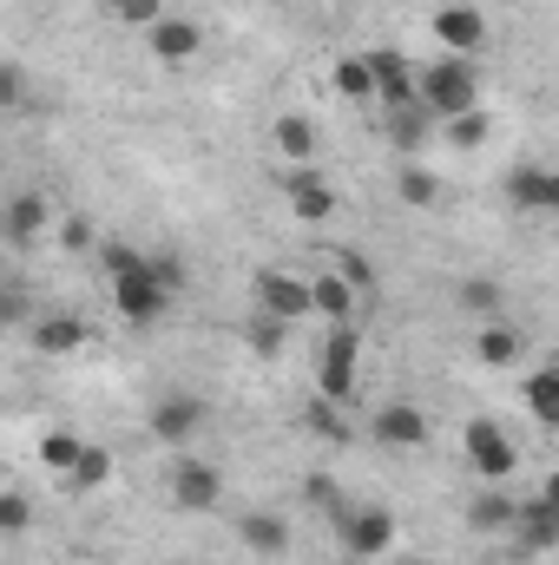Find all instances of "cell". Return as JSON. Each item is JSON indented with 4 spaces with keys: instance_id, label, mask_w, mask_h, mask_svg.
Returning a JSON list of instances; mask_svg holds the SVG:
<instances>
[{
    "instance_id": "cell-1",
    "label": "cell",
    "mask_w": 559,
    "mask_h": 565,
    "mask_svg": "<svg viewBox=\"0 0 559 565\" xmlns=\"http://www.w3.org/2000/svg\"><path fill=\"white\" fill-rule=\"evenodd\" d=\"M421 106H428L434 119L481 113V73H474V53H454V60L421 66Z\"/></svg>"
},
{
    "instance_id": "cell-2",
    "label": "cell",
    "mask_w": 559,
    "mask_h": 565,
    "mask_svg": "<svg viewBox=\"0 0 559 565\" xmlns=\"http://www.w3.org/2000/svg\"><path fill=\"white\" fill-rule=\"evenodd\" d=\"M356 362H362V335L349 329V322H336L329 329V342H323V362H316V395H329V402H356Z\"/></svg>"
},
{
    "instance_id": "cell-3",
    "label": "cell",
    "mask_w": 559,
    "mask_h": 565,
    "mask_svg": "<svg viewBox=\"0 0 559 565\" xmlns=\"http://www.w3.org/2000/svg\"><path fill=\"white\" fill-rule=\"evenodd\" d=\"M467 467H474L481 480H507V473L520 467V447H514L494 422H467Z\"/></svg>"
},
{
    "instance_id": "cell-4",
    "label": "cell",
    "mask_w": 559,
    "mask_h": 565,
    "mask_svg": "<svg viewBox=\"0 0 559 565\" xmlns=\"http://www.w3.org/2000/svg\"><path fill=\"white\" fill-rule=\"evenodd\" d=\"M113 302H119L126 322H158L165 302H171V289L151 277V264H145V270H133V277H113Z\"/></svg>"
},
{
    "instance_id": "cell-5",
    "label": "cell",
    "mask_w": 559,
    "mask_h": 565,
    "mask_svg": "<svg viewBox=\"0 0 559 565\" xmlns=\"http://www.w3.org/2000/svg\"><path fill=\"white\" fill-rule=\"evenodd\" d=\"M171 500H178L184 513H211V507L224 500V473H218L211 460H178V473H171Z\"/></svg>"
},
{
    "instance_id": "cell-6",
    "label": "cell",
    "mask_w": 559,
    "mask_h": 565,
    "mask_svg": "<svg viewBox=\"0 0 559 565\" xmlns=\"http://www.w3.org/2000/svg\"><path fill=\"white\" fill-rule=\"evenodd\" d=\"M257 309H271V316H283V322H296V316H309L316 309V296H309V282L289 277V270H257Z\"/></svg>"
},
{
    "instance_id": "cell-7",
    "label": "cell",
    "mask_w": 559,
    "mask_h": 565,
    "mask_svg": "<svg viewBox=\"0 0 559 565\" xmlns=\"http://www.w3.org/2000/svg\"><path fill=\"white\" fill-rule=\"evenodd\" d=\"M369 440H376V447H389V454H409V447L428 440V415L409 408V402H389V408L369 422Z\"/></svg>"
},
{
    "instance_id": "cell-8",
    "label": "cell",
    "mask_w": 559,
    "mask_h": 565,
    "mask_svg": "<svg viewBox=\"0 0 559 565\" xmlns=\"http://www.w3.org/2000/svg\"><path fill=\"white\" fill-rule=\"evenodd\" d=\"M204 422H211V408H204L198 395H165V402L151 408V434H158V440H171V447H178V440H191Z\"/></svg>"
},
{
    "instance_id": "cell-9",
    "label": "cell",
    "mask_w": 559,
    "mask_h": 565,
    "mask_svg": "<svg viewBox=\"0 0 559 565\" xmlns=\"http://www.w3.org/2000/svg\"><path fill=\"white\" fill-rule=\"evenodd\" d=\"M283 191H289V211L303 217V224H323L329 211H336V198H329V184L309 171V164H289L283 171Z\"/></svg>"
},
{
    "instance_id": "cell-10",
    "label": "cell",
    "mask_w": 559,
    "mask_h": 565,
    "mask_svg": "<svg viewBox=\"0 0 559 565\" xmlns=\"http://www.w3.org/2000/svg\"><path fill=\"white\" fill-rule=\"evenodd\" d=\"M342 540H349V553H356V559H376L382 546H395V513L362 507V513H349V520H342Z\"/></svg>"
},
{
    "instance_id": "cell-11",
    "label": "cell",
    "mask_w": 559,
    "mask_h": 565,
    "mask_svg": "<svg viewBox=\"0 0 559 565\" xmlns=\"http://www.w3.org/2000/svg\"><path fill=\"white\" fill-rule=\"evenodd\" d=\"M369 66H376V99H389V106H415L421 99V79L402 53L382 46V53H369Z\"/></svg>"
},
{
    "instance_id": "cell-12",
    "label": "cell",
    "mask_w": 559,
    "mask_h": 565,
    "mask_svg": "<svg viewBox=\"0 0 559 565\" xmlns=\"http://www.w3.org/2000/svg\"><path fill=\"white\" fill-rule=\"evenodd\" d=\"M514 540H520V553H553L559 546V513L547 507V500H520Z\"/></svg>"
},
{
    "instance_id": "cell-13",
    "label": "cell",
    "mask_w": 559,
    "mask_h": 565,
    "mask_svg": "<svg viewBox=\"0 0 559 565\" xmlns=\"http://www.w3.org/2000/svg\"><path fill=\"white\" fill-rule=\"evenodd\" d=\"M434 33H441L454 53H481V40H487V26H481L474 7H441V13H434Z\"/></svg>"
},
{
    "instance_id": "cell-14",
    "label": "cell",
    "mask_w": 559,
    "mask_h": 565,
    "mask_svg": "<svg viewBox=\"0 0 559 565\" xmlns=\"http://www.w3.org/2000/svg\"><path fill=\"white\" fill-rule=\"evenodd\" d=\"M145 40H151V53H158V60H191V53L204 46V33H198L191 20H171V13H165Z\"/></svg>"
},
{
    "instance_id": "cell-15",
    "label": "cell",
    "mask_w": 559,
    "mask_h": 565,
    "mask_svg": "<svg viewBox=\"0 0 559 565\" xmlns=\"http://www.w3.org/2000/svg\"><path fill=\"white\" fill-rule=\"evenodd\" d=\"M53 224V211H46V198H33V191H20L13 204H7V244H33L40 231Z\"/></svg>"
},
{
    "instance_id": "cell-16",
    "label": "cell",
    "mask_w": 559,
    "mask_h": 565,
    "mask_svg": "<svg viewBox=\"0 0 559 565\" xmlns=\"http://www.w3.org/2000/svg\"><path fill=\"white\" fill-rule=\"evenodd\" d=\"M238 533H244V546H251V553H264V559L289 553V526H283L277 513H244V520H238Z\"/></svg>"
},
{
    "instance_id": "cell-17",
    "label": "cell",
    "mask_w": 559,
    "mask_h": 565,
    "mask_svg": "<svg viewBox=\"0 0 559 565\" xmlns=\"http://www.w3.org/2000/svg\"><path fill=\"white\" fill-rule=\"evenodd\" d=\"M520 520V500H507V493H474L467 500V526L474 533H500V526H514Z\"/></svg>"
},
{
    "instance_id": "cell-18",
    "label": "cell",
    "mask_w": 559,
    "mask_h": 565,
    "mask_svg": "<svg viewBox=\"0 0 559 565\" xmlns=\"http://www.w3.org/2000/svg\"><path fill=\"white\" fill-rule=\"evenodd\" d=\"M474 355H481L487 369H514V362H520V335H514L507 322H487V329L474 335Z\"/></svg>"
},
{
    "instance_id": "cell-19",
    "label": "cell",
    "mask_w": 559,
    "mask_h": 565,
    "mask_svg": "<svg viewBox=\"0 0 559 565\" xmlns=\"http://www.w3.org/2000/svg\"><path fill=\"white\" fill-rule=\"evenodd\" d=\"M547 184H553V171H540V164L507 171V198H514L520 211H547Z\"/></svg>"
},
{
    "instance_id": "cell-20",
    "label": "cell",
    "mask_w": 559,
    "mask_h": 565,
    "mask_svg": "<svg viewBox=\"0 0 559 565\" xmlns=\"http://www.w3.org/2000/svg\"><path fill=\"white\" fill-rule=\"evenodd\" d=\"M33 342H40L46 355H73V349L86 342V322H80V316H46V322L33 329Z\"/></svg>"
},
{
    "instance_id": "cell-21",
    "label": "cell",
    "mask_w": 559,
    "mask_h": 565,
    "mask_svg": "<svg viewBox=\"0 0 559 565\" xmlns=\"http://www.w3.org/2000/svg\"><path fill=\"white\" fill-rule=\"evenodd\" d=\"M428 132H434V113H428V106H395V119H389V139L402 145V151H421V145H428Z\"/></svg>"
},
{
    "instance_id": "cell-22",
    "label": "cell",
    "mask_w": 559,
    "mask_h": 565,
    "mask_svg": "<svg viewBox=\"0 0 559 565\" xmlns=\"http://www.w3.org/2000/svg\"><path fill=\"white\" fill-rule=\"evenodd\" d=\"M277 151L296 158V164H309V158H316V119H303V113L277 119Z\"/></svg>"
},
{
    "instance_id": "cell-23",
    "label": "cell",
    "mask_w": 559,
    "mask_h": 565,
    "mask_svg": "<svg viewBox=\"0 0 559 565\" xmlns=\"http://www.w3.org/2000/svg\"><path fill=\"white\" fill-rule=\"evenodd\" d=\"M336 93H342V99H376V66H369V53L336 60Z\"/></svg>"
},
{
    "instance_id": "cell-24",
    "label": "cell",
    "mask_w": 559,
    "mask_h": 565,
    "mask_svg": "<svg viewBox=\"0 0 559 565\" xmlns=\"http://www.w3.org/2000/svg\"><path fill=\"white\" fill-rule=\"evenodd\" d=\"M527 408L547 427H559V369H534L527 375Z\"/></svg>"
},
{
    "instance_id": "cell-25",
    "label": "cell",
    "mask_w": 559,
    "mask_h": 565,
    "mask_svg": "<svg viewBox=\"0 0 559 565\" xmlns=\"http://www.w3.org/2000/svg\"><path fill=\"white\" fill-rule=\"evenodd\" d=\"M80 454H86V440H80V434H66V427H53V434L40 440V460H46L53 473H73V467H80Z\"/></svg>"
},
{
    "instance_id": "cell-26",
    "label": "cell",
    "mask_w": 559,
    "mask_h": 565,
    "mask_svg": "<svg viewBox=\"0 0 559 565\" xmlns=\"http://www.w3.org/2000/svg\"><path fill=\"white\" fill-rule=\"evenodd\" d=\"M309 296H316V309H323L329 322H342V316H349V302H356L349 277H316V282H309Z\"/></svg>"
},
{
    "instance_id": "cell-27",
    "label": "cell",
    "mask_w": 559,
    "mask_h": 565,
    "mask_svg": "<svg viewBox=\"0 0 559 565\" xmlns=\"http://www.w3.org/2000/svg\"><path fill=\"white\" fill-rule=\"evenodd\" d=\"M106 480H113V454L86 440V454H80V467H73V487H80V493H93V487H106Z\"/></svg>"
},
{
    "instance_id": "cell-28",
    "label": "cell",
    "mask_w": 559,
    "mask_h": 565,
    "mask_svg": "<svg viewBox=\"0 0 559 565\" xmlns=\"http://www.w3.org/2000/svg\"><path fill=\"white\" fill-rule=\"evenodd\" d=\"M309 427H316L323 440H349V422H342V402H329V395H316V402H309Z\"/></svg>"
},
{
    "instance_id": "cell-29",
    "label": "cell",
    "mask_w": 559,
    "mask_h": 565,
    "mask_svg": "<svg viewBox=\"0 0 559 565\" xmlns=\"http://www.w3.org/2000/svg\"><path fill=\"white\" fill-rule=\"evenodd\" d=\"M461 309L494 316V309H500V282H494V277H467V282H461Z\"/></svg>"
},
{
    "instance_id": "cell-30",
    "label": "cell",
    "mask_w": 559,
    "mask_h": 565,
    "mask_svg": "<svg viewBox=\"0 0 559 565\" xmlns=\"http://www.w3.org/2000/svg\"><path fill=\"white\" fill-rule=\"evenodd\" d=\"M106 13H113V20H126V26H145V33L165 20V7H158V0H106Z\"/></svg>"
},
{
    "instance_id": "cell-31",
    "label": "cell",
    "mask_w": 559,
    "mask_h": 565,
    "mask_svg": "<svg viewBox=\"0 0 559 565\" xmlns=\"http://www.w3.org/2000/svg\"><path fill=\"white\" fill-rule=\"evenodd\" d=\"M283 329H289L283 316L257 309V316H251V349H257V355H277V349H283Z\"/></svg>"
},
{
    "instance_id": "cell-32",
    "label": "cell",
    "mask_w": 559,
    "mask_h": 565,
    "mask_svg": "<svg viewBox=\"0 0 559 565\" xmlns=\"http://www.w3.org/2000/svg\"><path fill=\"white\" fill-rule=\"evenodd\" d=\"M99 264H106V277H133V270L151 264V257H139L133 244H99Z\"/></svg>"
},
{
    "instance_id": "cell-33",
    "label": "cell",
    "mask_w": 559,
    "mask_h": 565,
    "mask_svg": "<svg viewBox=\"0 0 559 565\" xmlns=\"http://www.w3.org/2000/svg\"><path fill=\"white\" fill-rule=\"evenodd\" d=\"M447 139L461 145V151H474V145L487 139V113H461V119H447Z\"/></svg>"
},
{
    "instance_id": "cell-34",
    "label": "cell",
    "mask_w": 559,
    "mask_h": 565,
    "mask_svg": "<svg viewBox=\"0 0 559 565\" xmlns=\"http://www.w3.org/2000/svg\"><path fill=\"white\" fill-rule=\"evenodd\" d=\"M395 191H402V204H434V191H441V184H434V178H428V171H421V164H409V171H402V184H395Z\"/></svg>"
},
{
    "instance_id": "cell-35",
    "label": "cell",
    "mask_w": 559,
    "mask_h": 565,
    "mask_svg": "<svg viewBox=\"0 0 559 565\" xmlns=\"http://www.w3.org/2000/svg\"><path fill=\"white\" fill-rule=\"evenodd\" d=\"M60 244L66 250H93V224L86 217H60Z\"/></svg>"
},
{
    "instance_id": "cell-36",
    "label": "cell",
    "mask_w": 559,
    "mask_h": 565,
    "mask_svg": "<svg viewBox=\"0 0 559 565\" xmlns=\"http://www.w3.org/2000/svg\"><path fill=\"white\" fill-rule=\"evenodd\" d=\"M27 520H33V507H27L20 493H7V500H0V526H7V533H27Z\"/></svg>"
},
{
    "instance_id": "cell-37",
    "label": "cell",
    "mask_w": 559,
    "mask_h": 565,
    "mask_svg": "<svg viewBox=\"0 0 559 565\" xmlns=\"http://www.w3.org/2000/svg\"><path fill=\"white\" fill-rule=\"evenodd\" d=\"M151 277L165 282V289H184V264L178 257H151Z\"/></svg>"
},
{
    "instance_id": "cell-38",
    "label": "cell",
    "mask_w": 559,
    "mask_h": 565,
    "mask_svg": "<svg viewBox=\"0 0 559 565\" xmlns=\"http://www.w3.org/2000/svg\"><path fill=\"white\" fill-rule=\"evenodd\" d=\"M0 99H7V106H20V99H27V73H20V66H7V73H0Z\"/></svg>"
},
{
    "instance_id": "cell-39",
    "label": "cell",
    "mask_w": 559,
    "mask_h": 565,
    "mask_svg": "<svg viewBox=\"0 0 559 565\" xmlns=\"http://www.w3.org/2000/svg\"><path fill=\"white\" fill-rule=\"evenodd\" d=\"M540 500H547V507H553V513H559V473H553V480H547V493H540Z\"/></svg>"
},
{
    "instance_id": "cell-40",
    "label": "cell",
    "mask_w": 559,
    "mask_h": 565,
    "mask_svg": "<svg viewBox=\"0 0 559 565\" xmlns=\"http://www.w3.org/2000/svg\"><path fill=\"white\" fill-rule=\"evenodd\" d=\"M547 211H559V171H553V184H547Z\"/></svg>"
},
{
    "instance_id": "cell-41",
    "label": "cell",
    "mask_w": 559,
    "mask_h": 565,
    "mask_svg": "<svg viewBox=\"0 0 559 565\" xmlns=\"http://www.w3.org/2000/svg\"><path fill=\"white\" fill-rule=\"evenodd\" d=\"M402 565H428V559H402Z\"/></svg>"
}]
</instances>
